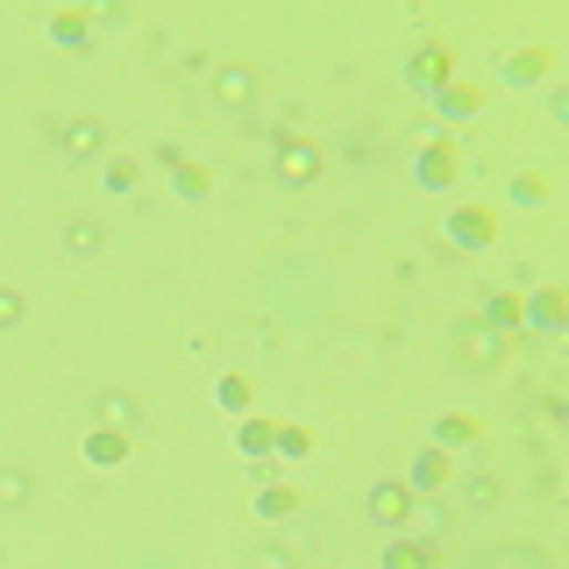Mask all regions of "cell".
I'll use <instances>...</instances> for the list:
<instances>
[{
	"label": "cell",
	"mask_w": 569,
	"mask_h": 569,
	"mask_svg": "<svg viewBox=\"0 0 569 569\" xmlns=\"http://www.w3.org/2000/svg\"><path fill=\"white\" fill-rule=\"evenodd\" d=\"M562 321H569V313H562V292H556V284H534V299H520V328H534V334H548V342H556Z\"/></svg>",
	"instance_id": "52a82bcc"
},
{
	"label": "cell",
	"mask_w": 569,
	"mask_h": 569,
	"mask_svg": "<svg viewBox=\"0 0 569 569\" xmlns=\"http://www.w3.org/2000/svg\"><path fill=\"white\" fill-rule=\"evenodd\" d=\"M413 186H421V193H456V143H448V136H434V143L421 149V172H413Z\"/></svg>",
	"instance_id": "277c9868"
},
{
	"label": "cell",
	"mask_w": 569,
	"mask_h": 569,
	"mask_svg": "<svg viewBox=\"0 0 569 569\" xmlns=\"http://www.w3.org/2000/svg\"><path fill=\"white\" fill-rule=\"evenodd\" d=\"M271 434H278L271 421H242V427H236V448H242L249 463H263V456H271Z\"/></svg>",
	"instance_id": "cb8c5ba5"
},
{
	"label": "cell",
	"mask_w": 569,
	"mask_h": 569,
	"mask_svg": "<svg viewBox=\"0 0 569 569\" xmlns=\"http://www.w3.org/2000/svg\"><path fill=\"white\" fill-rule=\"evenodd\" d=\"M86 463H93V470H122V463H128V434L122 427H93L86 434Z\"/></svg>",
	"instance_id": "7c38bea8"
},
{
	"label": "cell",
	"mask_w": 569,
	"mask_h": 569,
	"mask_svg": "<svg viewBox=\"0 0 569 569\" xmlns=\"http://www.w3.org/2000/svg\"><path fill=\"white\" fill-rule=\"evenodd\" d=\"M541 199H548L541 178H513V207H541Z\"/></svg>",
	"instance_id": "83f0119b"
},
{
	"label": "cell",
	"mask_w": 569,
	"mask_h": 569,
	"mask_svg": "<svg viewBox=\"0 0 569 569\" xmlns=\"http://www.w3.org/2000/svg\"><path fill=\"white\" fill-rule=\"evenodd\" d=\"M406 79H413V86H421V93H442L448 79H456V58H448L442 43H427L421 58H413V72H406Z\"/></svg>",
	"instance_id": "30bf717a"
},
{
	"label": "cell",
	"mask_w": 569,
	"mask_h": 569,
	"mask_svg": "<svg viewBox=\"0 0 569 569\" xmlns=\"http://www.w3.org/2000/svg\"><path fill=\"white\" fill-rule=\"evenodd\" d=\"M207 93L221 100L228 114H242L249 100H257V72H249V64H214V72H207Z\"/></svg>",
	"instance_id": "5b68a950"
},
{
	"label": "cell",
	"mask_w": 569,
	"mask_h": 569,
	"mask_svg": "<svg viewBox=\"0 0 569 569\" xmlns=\"http://www.w3.org/2000/svg\"><path fill=\"white\" fill-rule=\"evenodd\" d=\"M50 143H58V157H72V164H93L100 149H107V128H100L93 114H79V122H50Z\"/></svg>",
	"instance_id": "3957f363"
},
{
	"label": "cell",
	"mask_w": 569,
	"mask_h": 569,
	"mask_svg": "<svg viewBox=\"0 0 569 569\" xmlns=\"http://www.w3.org/2000/svg\"><path fill=\"white\" fill-rule=\"evenodd\" d=\"M363 513H371V527H384V534H406V527H413V513H421V498H413V484L377 477V484H371V498H363Z\"/></svg>",
	"instance_id": "6da1fadb"
},
{
	"label": "cell",
	"mask_w": 569,
	"mask_h": 569,
	"mask_svg": "<svg viewBox=\"0 0 569 569\" xmlns=\"http://www.w3.org/2000/svg\"><path fill=\"white\" fill-rule=\"evenodd\" d=\"M100 186H107V193H136L143 186V164L136 157H107V164H100Z\"/></svg>",
	"instance_id": "7402d4cb"
},
{
	"label": "cell",
	"mask_w": 569,
	"mask_h": 569,
	"mask_svg": "<svg viewBox=\"0 0 569 569\" xmlns=\"http://www.w3.org/2000/svg\"><path fill=\"white\" fill-rule=\"evenodd\" d=\"M214 406H221L228 421H249V377H236V371L214 377Z\"/></svg>",
	"instance_id": "ac0fdd59"
},
{
	"label": "cell",
	"mask_w": 569,
	"mask_h": 569,
	"mask_svg": "<svg viewBox=\"0 0 569 569\" xmlns=\"http://www.w3.org/2000/svg\"><path fill=\"white\" fill-rule=\"evenodd\" d=\"M377 569H434V541H406V534H392Z\"/></svg>",
	"instance_id": "5bb4252c"
},
{
	"label": "cell",
	"mask_w": 569,
	"mask_h": 569,
	"mask_svg": "<svg viewBox=\"0 0 569 569\" xmlns=\"http://www.w3.org/2000/svg\"><path fill=\"white\" fill-rule=\"evenodd\" d=\"M477 321L513 342V334H520V292H506V284H484V313H477Z\"/></svg>",
	"instance_id": "9c48e42d"
},
{
	"label": "cell",
	"mask_w": 569,
	"mask_h": 569,
	"mask_svg": "<svg viewBox=\"0 0 569 569\" xmlns=\"http://www.w3.org/2000/svg\"><path fill=\"white\" fill-rule=\"evenodd\" d=\"M29 498H37V477L22 463H0V513H22Z\"/></svg>",
	"instance_id": "2e32d148"
},
{
	"label": "cell",
	"mask_w": 569,
	"mask_h": 569,
	"mask_svg": "<svg viewBox=\"0 0 569 569\" xmlns=\"http://www.w3.org/2000/svg\"><path fill=\"white\" fill-rule=\"evenodd\" d=\"M434 107H442V114H448V122H470V114L484 107V100H477V86H463V79H448V86H442V93H434Z\"/></svg>",
	"instance_id": "e0dca14e"
},
{
	"label": "cell",
	"mask_w": 569,
	"mask_h": 569,
	"mask_svg": "<svg viewBox=\"0 0 569 569\" xmlns=\"http://www.w3.org/2000/svg\"><path fill=\"white\" fill-rule=\"evenodd\" d=\"M50 43L72 50V58H86L93 50V14H50Z\"/></svg>",
	"instance_id": "4fadbf2b"
},
{
	"label": "cell",
	"mask_w": 569,
	"mask_h": 569,
	"mask_svg": "<svg viewBox=\"0 0 569 569\" xmlns=\"http://www.w3.org/2000/svg\"><path fill=\"white\" fill-rule=\"evenodd\" d=\"M448 477H456V448H434V442H427L421 456H413V477H406V484H413V498H427V492H442Z\"/></svg>",
	"instance_id": "ba28073f"
},
{
	"label": "cell",
	"mask_w": 569,
	"mask_h": 569,
	"mask_svg": "<svg viewBox=\"0 0 569 569\" xmlns=\"http://www.w3.org/2000/svg\"><path fill=\"white\" fill-rule=\"evenodd\" d=\"M271 456H284V463H307V456H313V427L284 421V427L271 434Z\"/></svg>",
	"instance_id": "ffe728a7"
},
{
	"label": "cell",
	"mask_w": 569,
	"mask_h": 569,
	"mask_svg": "<svg viewBox=\"0 0 569 569\" xmlns=\"http://www.w3.org/2000/svg\"><path fill=\"white\" fill-rule=\"evenodd\" d=\"M172 193H178V199H207V193H214V178H207V164H193V157H178V164H172Z\"/></svg>",
	"instance_id": "44dd1931"
},
{
	"label": "cell",
	"mask_w": 569,
	"mask_h": 569,
	"mask_svg": "<svg viewBox=\"0 0 569 569\" xmlns=\"http://www.w3.org/2000/svg\"><path fill=\"white\" fill-rule=\"evenodd\" d=\"M100 421H107V427H128V421H136V399H128V392H107V399H100Z\"/></svg>",
	"instance_id": "4316f807"
},
{
	"label": "cell",
	"mask_w": 569,
	"mask_h": 569,
	"mask_svg": "<svg viewBox=\"0 0 569 569\" xmlns=\"http://www.w3.org/2000/svg\"><path fill=\"white\" fill-rule=\"evenodd\" d=\"M249 562H257V569H292V556H284V548H271V541H263V548H257V556H249Z\"/></svg>",
	"instance_id": "f1b7e54d"
},
{
	"label": "cell",
	"mask_w": 569,
	"mask_h": 569,
	"mask_svg": "<svg viewBox=\"0 0 569 569\" xmlns=\"http://www.w3.org/2000/svg\"><path fill=\"white\" fill-rule=\"evenodd\" d=\"M278 178H284V186H313V178H321V149H313V143H292V136H284V128H278Z\"/></svg>",
	"instance_id": "8992f818"
},
{
	"label": "cell",
	"mask_w": 569,
	"mask_h": 569,
	"mask_svg": "<svg viewBox=\"0 0 569 569\" xmlns=\"http://www.w3.org/2000/svg\"><path fill=\"white\" fill-rule=\"evenodd\" d=\"M492 242V214L484 207H456L448 214V249H484Z\"/></svg>",
	"instance_id": "8fae6325"
},
{
	"label": "cell",
	"mask_w": 569,
	"mask_h": 569,
	"mask_svg": "<svg viewBox=\"0 0 569 569\" xmlns=\"http://www.w3.org/2000/svg\"><path fill=\"white\" fill-rule=\"evenodd\" d=\"M548 50H513L506 64H498V79H506V86H534V79H548Z\"/></svg>",
	"instance_id": "9a60e30c"
},
{
	"label": "cell",
	"mask_w": 569,
	"mask_h": 569,
	"mask_svg": "<svg viewBox=\"0 0 569 569\" xmlns=\"http://www.w3.org/2000/svg\"><path fill=\"white\" fill-rule=\"evenodd\" d=\"M64 249H72V257H100V249H107V228H100V221H72V228H64Z\"/></svg>",
	"instance_id": "603a6c76"
},
{
	"label": "cell",
	"mask_w": 569,
	"mask_h": 569,
	"mask_svg": "<svg viewBox=\"0 0 569 569\" xmlns=\"http://www.w3.org/2000/svg\"><path fill=\"white\" fill-rule=\"evenodd\" d=\"M470 421H463V413H442V421H434V448H470Z\"/></svg>",
	"instance_id": "d4e9b609"
},
{
	"label": "cell",
	"mask_w": 569,
	"mask_h": 569,
	"mask_svg": "<svg viewBox=\"0 0 569 569\" xmlns=\"http://www.w3.org/2000/svg\"><path fill=\"white\" fill-rule=\"evenodd\" d=\"M292 513H299V498L284 492V484H263V492H257V520H263V527H284Z\"/></svg>",
	"instance_id": "d6986e66"
},
{
	"label": "cell",
	"mask_w": 569,
	"mask_h": 569,
	"mask_svg": "<svg viewBox=\"0 0 569 569\" xmlns=\"http://www.w3.org/2000/svg\"><path fill=\"white\" fill-rule=\"evenodd\" d=\"M22 313H29V292L22 284H0V328H22Z\"/></svg>",
	"instance_id": "484cf974"
},
{
	"label": "cell",
	"mask_w": 569,
	"mask_h": 569,
	"mask_svg": "<svg viewBox=\"0 0 569 569\" xmlns=\"http://www.w3.org/2000/svg\"><path fill=\"white\" fill-rule=\"evenodd\" d=\"M448 342H456V371H498V363H506V334H492L484 321H456V334H448Z\"/></svg>",
	"instance_id": "7a4b0ae2"
}]
</instances>
